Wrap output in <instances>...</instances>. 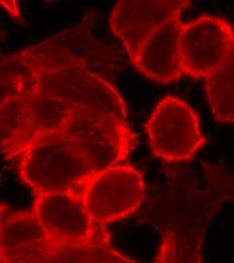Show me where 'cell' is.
I'll return each mask as SVG.
<instances>
[{
    "mask_svg": "<svg viewBox=\"0 0 234 263\" xmlns=\"http://www.w3.org/2000/svg\"><path fill=\"white\" fill-rule=\"evenodd\" d=\"M1 262H60L61 254L32 212H10L1 204Z\"/></svg>",
    "mask_w": 234,
    "mask_h": 263,
    "instance_id": "obj_6",
    "label": "cell"
},
{
    "mask_svg": "<svg viewBox=\"0 0 234 263\" xmlns=\"http://www.w3.org/2000/svg\"><path fill=\"white\" fill-rule=\"evenodd\" d=\"M47 2H52V1H55V0H46Z\"/></svg>",
    "mask_w": 234,
    "mask_h": 263,
    "instance_id": "obj_12",
    "label": "cell"
},
{
    "mask_svg": "<svg viewBox=\"0 0 234 263\" xmlns=\"http://www.w3.org/2000/svg\"><path fill=\"white\" fill-rule=\"evenodd\" d=\"M145 130L155 156L168 162L192 159L207 143L197 114L188 103L172 96L156 105Z\"/></svg>",
    "mask_w": 234,
    "mask_h": 263,
    "instance_id": "obj_4",
    "label": "cell"
},
{
    "mask_svg": "<svg viewBox=\"0 0 234 263\" xmlns=\"http://www.w3.org/2000/svg\"><path fill=\"white\" fill-rule=\"evenodd\" d=\"M234 34L224 18L204 14L184 24L180 49L184 75L206 78L224 57Z\"/></svg>",
    "mask_w": 234,
    "mask_h": 263,
    "instance_id": "obj_8",
    "label": "cell"
},
{
    "mask_svg": "<svg viewBox=\"0 0 234 263\" xmlns=\"http://www.w3.org/2000/svg\"><path fill=\"white\" fill-rule=\"evenodd\" d=\"M34 212L61 254L60 262H133L114 252L109 237L77 193L34 195Z\"/></svg>",
    "mask_w": 234,
    "mask_h": 263,
    "instance_id": "obj_2",
    "label": "cell"
},
{
    "mask_svg": "<svg viewBox=\"0 0 234 263\" xmlns=\"http://www.w3.org/2000/svg\"><path fill=\"white\" fill-rule=\"evenodd\" d=\"M17 158L20 178L34 195H83L98 172L83 148L66 139L39 140L23 151Z\"/></svg>",
    "mask_w": 234,
    "mask_h": 263,
    "instance_id": "obj_3",
    "label": "cell"
},
{
    "mask_svg": "<svg viewBox=\"0 0 234 263\" xmlns=\"http://www.w3.org/2000/svg\"><path fill=\"white\" fill-rule=\"evenodd\" d=\"M192 0H118L109 20L113 34L134 62L138 50L156 29L182 13Z\"/></svg>",
    "mask_w": 234,
    "mask_h": 263,
    "instance_id": "obj_7",
    "label": "cell"
},
{
    "mask_svg": "<svg viewBox=\"0 0 234 263\" xmlns=\"http://www.w3.org/2000/svg\"><path fill=\"white\" fill-rule=\"evenodd\" d=\"M1 4L11 17L14 20H22V14L19 13L16 0H1Z\"/></svg>",
    "mask_w": 234,
    "mask_h": 263,
    "instance_id": "obj_11",
    "label": "cell"
},
{
    "mask_svg": "<svg viewBox=\"0 0 234 263\" xmlns=\"http://www.w3.org/2000/svg\"><path fill=\"white\" fill-rule=\"evenodd\" d=\"M83 197L95 222L104 224L123 219L134 213L144 199L142 176L131 166L107 167L93 176Z\"/></svg>",
    "mask_w": 234,
    "mask_h": 263,
    "instance_id": "obj_5",
    "label": "cell"
},
{
    "mask_svg": "<svg viewBox=\"0 0 234 263\" xmlns=\"http://www.w3.org/2000/svg\"><path fill=\"white\" fill-rule=\"evenodd\" d=\"M205 80L214 118L218 122L234 124V34L221 62Z\"/></svg>",
    "mask_w": 234,
    "mask_h": 263,
    "instance_id": "obj_10",
    "label": "cell"
},
{
    "mask_svg": "<svg viewBox=\"0 0 234 263\" xmlns=\"http://www.w3.org/2000/svg\"><path fill=\"white\" fill-rule=\"evenodd\" d=\"M1 152L15 158L42 139L70 140L86 152L97 171L119 165L135 146L127 119L35 92L2 71Z\"/></svg>",
    "mask_w": 234,
    "mask_h": 263,
    "instance_id": "obj_1",
    "label": "cell"
},
{
    "mask_svg": "<svg viewBox=\"0 0 234 263\" xmlns=\"http://www.w3.org/2000/svg\"><path fill=\"white\" fill-rule=\"evenodd\" d=\"M179 13L156 29L137 52L134 64L145 77L167 84L183 75L180 41L184 24Z\"/></svg>",
    "mask_w": 234,
    "mask_h": 263,
    "instance_id": "obj_9",
    "label": "cell"
}]
</instances>
